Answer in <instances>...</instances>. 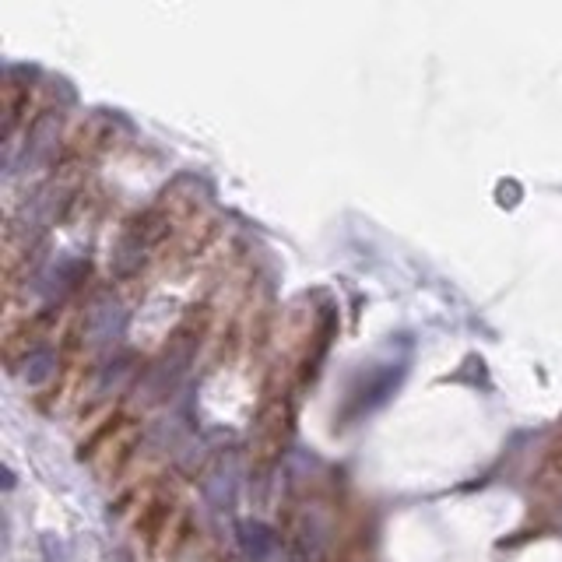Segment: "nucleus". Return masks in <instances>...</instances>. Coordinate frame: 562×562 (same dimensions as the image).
<instances>
[{"label": "nucleus", "instance_id": "obj_1", "mask_svg": "<svg viewBox=\"0 0 562 562\" xmlns=\"http://www.w3.org/2000/svg\"><path fill=\"white\" fill-rule=\"evenodd\" d=\"M190 355H194V338H187V334H180V338L169 345V352L162 355L159 362H155L152 369H148L145 376V397L148 401H162V397L169 394V390L180 383V376L187 373L190 366Z\"/></svg>", "mask_w": 562, "mask_h": 562}, {"label": "nucleus", "instance_id": "obj_3", "mask_svg": "<svg viewBox=\"0 0 562 562\" xmlns=\"http://www.w3.org/2000/svg\"><path fill=\"white\" fill-rule=\"evenodd\" d=\"M236 534H239V545H243V552L253 555V559H264V555L271 552V545H274L271 527H264L260 520H243V524L236 527Z\"/></svg>", "mask_w": 562, "mask_h": 562}, {"label": "nucleus", "instance_id": "obj_5", "mask_svg": "<svg viewBox=\"0 0 562 562\" xmlns=\"http://www.w3.org/2000/svg\"><path fill=\"white\" fill-rule=\"evenodd\" d=\"M50 373H57V355H53L50 348H39V352H32L29 359H25V366H22L25 383H43V380H50Z\"/></svg>", "mask_w": 562, "mask_h": 562}, {"label": "nucleus", "instance_id": "obj_4", "mask_svg": "<svg viewBox=\"0 0 562 562\" xmlns=\"http://www.w3.org/2000/svg\"><path fill=\"white\" fill-rule=\"evenodd\" d=\"M120 324H123L120 306L106 303V306H99V310H92V317H88V334H92L95 341H109L120 331Z\"/></svg>", "mask_w": 562, "mask_h": 562}, {"label": "nucleus", "instance_id": "obj_2", "mask_svg": "<svg viewBox=\"0 0 562 562\" xmlns=\"http://www.w3.org/2000/svg\"><path fill=\"white\" fill-rule=\"evenodd\" d=\"M404 380V369L401 366H387V369H376V373H369V380L362 383L359 390H355L352 397H348V411L345 418H359V415H369L373 408H380L383 401H387L390 394L397 390V383Z\"/></svg>", "mask_w": 562, "mask_h": 562}, {"label": "nucleus", "instance_id": "obj_6", "mask_svg": "<svg viewBox=\"0 0 562 562\" xmlns=\"http://www.w3.org/2000/svg\"><path fill=\"white\" fill-rule=\"evenodd\" d=\"M43 552H46V559H50V562H67V548H64V541L53 538V534H46V538H43Z\"/></svg>", "mask_w": 562, "mask_h": 562}]
</instances>
